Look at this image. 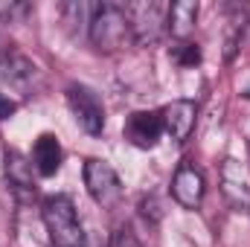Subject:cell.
I'll list each match as a JSON object with an SVG mask.
<instances>
[{"mask_svg":"<svg viewBox=\"0 0 250 247\" xmlns=\"http://www.w3.org/2000/svg\"><path fill=\"white\" fill-rule=\"evenodd\" d=\"M29 12H32L29 3H0V21H6V23H18Z\"/></svg>","mask_w":250,"mask_h":247,"instance_id":"obj_16","label":"cell"},{"mask_svg":"<svg viewBox=\"0 0 250 247\" xmlns=\"http://www.w3.org/2000/svg\"><path fill=\"white\" fill-rule=\"evenodd\" d=\"M172 59H175V64H181V67H195V64H201V50L192 41H181L172 50Z\"/></svg>","mask_w":250,"mask_h":247,"instance_id":"obj_15","label":"cell"},{"mask_svg":"<svg viewBox=\"0 0 250 247\" xmlns=\"http://www.w3.org/2000/svg\"><path fill=\"white\" fill-rule=\"evenodd\" d=\"M18 111V102H12L9 96H0V120H9Z\"/></svg>","mask_w":250,"mask_h":247,"instance_id":"obj_18","label":"cell"},{"mask_svg":"<svg viewBox=\"0 0 250 247\" xmlns=\"http://www.w3.org/2000/svg\"><path fill=\"white\" fill-rule=\"evenodd\" d=\"M111 247H143V245H140L137 233L125 224V227H117V233L111 236Z\"/></svg>","mask_w":250,"mask_h":247,"instance_id":"obj_17","label":"cell"},{"mask_svg":"<svg viewBox=\"0 0 250 247\" xmlns=\"http://www.w3.org/2000/svg\"><path fill=\"white\" fill-rule=\"evenodd\" d=\"M163 137V120L154 111H134L125 120V140L137 148H154Z\"/></svg>","mask_w":250,"mask_h":247,"instance_id":"obj_6","label":"cell"},{"mask_svg":"<svg viewBox=\"0 0 250 247\" xmlns=\"http://www.w3.org/2000/svg\"><path fill=\"white\" fill-rule=\"evenodd\" d=\"M44 227L56 247H84V230L79 224V212L67 195H50L44 201Z\"/></svg>","mask_w":250,"mask_h":247,"instance_id":"obj_2","label":"cell"},{"mask_svg":"<svg viewBox=\"0 0 250 247\" xmlns=\"http://www.w3.org/2000/svg\"><path fill=\"white\" fill-rule=\"evenodd\" d=\"M221 192L233 206L250 209V169L239 160H224L221 166Z\"/></svg>","mask_w":250,"mask_h":247,"instance_id":"obj_7","label":"cell"},{"mask_svg":"<svg viewBox=\"0 0 250 247\" xmlns=\"http://www.w3.org/2000/svg\"><path fill=\"white\" fill-rule=\"evenodd\" d=\"M195 117H198V108L195 102L189 99H175L172 105L163 108L160 120H163V131L175 140V143H187L192 128H195Z\"/></svg>","mask_w":250,"mask_h":247,"instance_id":"obj_8","label":"cell"},{"mask_svg":"<svg viewBox=\"0 0 250 247\" xmlns=\"http://www.w3.org/2000/svg\"><path fill=\"white\" fill-rule=\"evenodd\" d=\"M125 15L131 23V38L140 47H151L163 38L169 29V3L160 0H140V3H125Z\"/></svg>","mask_w":250,"mask_h":247,"instance_id":"obj_3","label":"cell"},{"mask_svg":"<svg viewBox=\"0 0 250 247\" xmlns=\"http://www.w3.org/2000/svg\"><path fill=\"white\" fill-rule=\"evenodd\" d=\"M87 35L90 44L99 53H117L131 41V23L125 15V6L120 3H99L90 12V23H87Z\"/></svg>","mask_w":250,"mask_h":247,"instance_id":"obj_1","label":"cell"},{"mask_svg":"<svg viewBox=\"0 0 250 247\" xmlns=\"http://www.w3.org/2000/svg\"><path fill=\"white\" fill-rule=\"evenodd\" d=\"M198 23V3L195 0H178L169 3V32L181 41H187Z\"/></svg>","mask_w":250,"mask_h":247,"instance_id":"obj_12","label":"cell"},{"mask_svg":"<svg viewBox=\"0 0 250 247\" xmlns=\"http://www.w3.org/2000/svg\"><path fill=\"white\" fill-rule=\"evenodd\" d=\"M67 105H70V114H73L76 125L84 134L99 137L105 131V108L93 90H87L84 84H70L67 87Z\"/></svg>","mask_w":250,"mask_h":247,"instance_id":"obj_5","label":"cell"},{"mask_svg":"<svg viewBox=\"0 0 250 247\" xmlns=\"http://www.w3.org/2000/svg\"><path fill=\"white\" fill-rule=\"evenodd\" d=\"M35 76V64L26 56L15 53V50H3L0 53V79L15 84V87H26Z\"/></svg>","mask_w":250,"mask_h":247,"instance_id":"obj_11","label":"cell"},{"mask_svg":"<svg viewBox=\"0 0 250 247\" xmlns=\"http://www.w3.org/2000/svg\"><path fill=\"white\" fill-rule=\"evenodd\" d=\"M245 26H248V15L245 12H236L230 18V26H227V41H224V59L233 62V56L239 53L242 47V35H245Z\"/></svg>","mask_w":250,"mask_h":247,"instance_id":"obj_14","label":"cell"},{"mask_svg":"<svg viewBox=\"0 0 250 247\" xmlns=\"http://www.w3.org/2000/svg\"><path fill=\"white\" fill-rule=\"evenodd\" d=\"M245 96H248V99H250V87H248V90H245Z\"/></svg>","mask_w":250,"mask_h":247,"instance_id":"obj_19","label":"cell"},{"mask_svg":"<svg viewBox=\"0 0 250 247\" xmlns=\"http://www.w3.org/2000/svg\"><path fill=\"white\" fill-rule=\"evenodd\" d=\"M172 198L181 206H187V209H195L201 204V198H204V178H201V172L195 166L184 163L175 172V178H172Z\"/></svg>","mask_w":250,"mask_h":247,"instance_id":"obj_9","label":"cell"},{"mask_svg":"<svg viewBox=\"0 0 250 247\" xmlns=\"http://www.w3.org/2000/svg\"><path fill=\"white\" fill-rule=\"evenodd\" d=\"M32 166L41 178H53L62 169V145L53 134H41L32 148Z\"/></svg>","mask_w":250,"mask_h":247,"instance_id":"obj_10","label":"cell"},{"mask_svg":"<svg viewBox=\"0 0 250 247\" xmlns=\"http://www.w3.org/2000/svg\"><path fill=\"white\" fill-rule=\"evenodd\" d=\"M82 175H84V186H87L90 198L99 206L120 204V198H123V181H120V175L114 172V166L108 160H99V157L84 160V172Z\"/></svg>","mask_w":250,"mask_h":247,"instance_id":"obj_4","label":"cell"},{"mask_svg":"<svg viewBox=\"0 0 250 247\" xmlns=\"http://www.w3.org/2000/svg\"><path fill=\"white\" fill-rule=\"evenodd\" d=\"M6 178L9 186L15 192H26V195H35V184H32V166L18 154V151H9L6 154Z\"/></svg>","mask_w":250,"mask_h":247,"instance_id":"obj_13","label":"cell"}]
</instances>
